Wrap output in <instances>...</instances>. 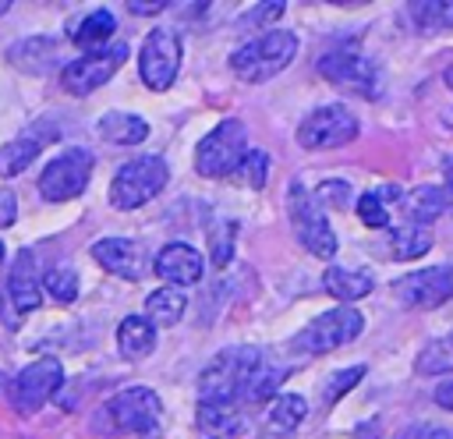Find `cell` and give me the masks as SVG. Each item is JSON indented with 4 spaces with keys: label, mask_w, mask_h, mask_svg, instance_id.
Wrapping results in <instances>:
<instances>
[{
    "label": "cell",
    "mask_w": 453,
    "mask_h": 439,
    "mask_svg": "<svg viewBox=\"0 0 453 439\" xmlns=\"http://www.w3.org/2000/svg\"><path fill=\"white\" fill-rule=\"evenodd\" d=\"M262 368L258 347H226L219 350L198 375V400L202 404H237V397H248V386L255 372Z\"/></svg>",
    "instance_id": "1"
},
{
    "label": "cell",
    "mask_w": 453,
    "mask_h": 439,
    "mask_svg": "<svg viewBox=\"0 0 453 439\" xmlns=\"http://www.w3.org/2000/svg\"><path fill=\"white\" fill-rule=\"evenodd\" d=\"M297 53V35L294 32H283V28H269L262 32L258 39L244 42L241 50L230 53V67L237 78L258 85V81H269L273 74H280Z\"/></svg>",
    "instance_id": "2"
},
{
    "label": "cell",
    "mask_w": 453,
    "mask_h": 439,
    "mask_svg": "<svg viewBox=\"0 0 453 439\" xmlns=\"http://www.w3.org/2000/svg\"><path fill=\"white\" fill-rule=\"evenodd\" d=\"M170 181V166L163 156H134L124 166H117L113 181H110V202L113 209H142L145 202H152Z\"/></svg>",
    "instance_id": "3"
},
{
    "label": "cell",
    "mask_w": 453,
    "mask_h": 439,
    "mask_svg": "<svg viewBox=\"0 0 453 439\" xmlns=\"http://www.w3.org/2000/svg\"><path fill=\"white\" fill-rule=\"evenodd\" d=\"M248 152V127L237 117L219 120L195 149V170L202 177H226Z\"/></svg>",
    "instance_id": "4"
},
{
    "label": "cell",
    "mask_w": 453,
    "mask_h": 439,
    "mask_svg": "<svg viewBox=\"0 0 453 439\" xmlns=\"http://www.w3.org/2000/svg\"><path fill=\"white\" fill-rule=\"evenodd\" d=\"M365 329V315L354 308V304H340V308H329L322 315H315L297 336H294V347L301 354H329L350 340H357Z\"/></svg>",
    "instance_id": "5"
},
{
    "label": "cell",
    "mask_w": 453,
    "mask_h": 439,
    "mask_svg": "<svg viewBox=\"0 0 453 439\" xmlns=\"http://www.w3.org/2000/svg\"><path fill=\"white\" fill-rule=\"evenodd\" d=\"M319 74L326 81H333L336 89H343V92H357L365 99L379 96V67L357 46H336V50L322 53L319 57Z\"/></svg>",
    "instance_id": "6"
},
{
    "label": "cell",
    "mask_w": 453,
    "mask_h": 439,
    "mask_svg": "<svg viewBox=\"0 0 453 439\" xmlns=\"http://www.w3.org/2000/svg\"><path fill=\"white\" fill-rule=\"evenodd\" d=\"M287 212H290V227H294L297 241L311 255H319V258H333L336 255V234H333V227L326 220V209L297 181L287 191Z\"/></svg>",
    "instance_id": "7"
},
{
    "label": "cell",
    "mask_w": 453,
    "mask_h": 439,
    "mask_svg": "<svg viewBox=\"0 0 453 439\" xmlns=\"http://www.w3.org/2000/svg\"><path fill=\"white\" fill-rule=\"evenodd\" d=\"M96 156L88 149H64L60 156H53L42 173H39V195L42 202H67L78 198L88 188Z\"/></svg>",
    "instance_id": "8"
},
{
    "label": "cell",
    "mask_w": 453,
    "mask_h": 439,
    "mask_svg": "<svg viewBox=\"0 0 453 439\" xmlns=\"http://www.w3.org/2000/svg\"><path fill=\"white\" fill-rule=\"evenodd\" d=\"M110 418L120 432H131V435H142V439H159V432H163V400L149 386H131V389H120L110 400Z\"/></svg>",
    "instance_id": "9"
},
{
    "label": "cell",
    "mask_w": 453,
    "mask_h": 439,
    "mask_svg": "<svg viewBox=\"0 0 453 439\" xmlns=\"http://www.w3.org/2000/svg\"><path fill=\"white\" fill-rule=\"evenodd\" d=\"M357 131H361V124L343 103H326V106H315L297 124V142L304 149H340V145L354 142Z\"/></svg>",
    "instance_id": "10"
},
{
    "label": "cell",
    "mask_w": 453,
    "mask_h": 439,
    "mask_svg": "<svg viewBox=\"0 0 453 439\" xmlns=\"http://www.w3.org/2000/svg\"><path fill=\"white\" fill-rule=\"evenodd\" d=\"M180 35L173 28H152L138 53V74L152 92H166L180 71Z\"/></svg>",
    "instance_id": "11"
},
{
    "label": "cell",
    "mask_w": 453,
    "mask_h": 439,
    "mask_svg": "<svg viewBox=\"0 0 453 439\" xmlns=\"http://www.w3.org/2000/svg\"><path fill=\"white\" fill-rule=\"evenodd\" d=\"M124 60H127V42H113L110 50L85 53V57L64 64V71H60V85H64L71 96H88L92 89L106 85V81L120 71Z\"/></svg>",
    "instance_id": "12"
},
{
    "label": "cell",
    "mask_w": 453,
    "mask_h": 439,
    "mask_svg": "<svg viewBox=\"0 0 453 439\" xmlns=\"http://www.w3.org/2000/svg\"><path fill=\"white\" fill-rule=\"evenodd\" d=\"M64 382V368L57 358H35L32 365H25L14 379V389H11V404L18 414H35Z\"/></svg>",
    "instance_id": "13"
},
{
    "label": "cell",
    "mask_w": 453,
    "mask_h": 439,
    "mask_svg": "<svg viewBox=\"0 0 453 439\" xmlns=\"http://www.w3.org/2000/svg\"><path fill=\"white\" fill-rule=\"evenodd\" d=\"M393 294L407 308H439L453 297V266L414 269L393 283Z\"/></svg>",
    "instance_id": "14"
},
{
    "label": "cell",
    "mask_w": 453,
    "mask_h": 439,
    "mask_svg": "<svg viewBox=\"0 0 453 439\" xmlns=\"http://www.w3.org/2000/svg\"><path fill=\"white\" fill-rule=\"evenodd\" d=\"M92 258L106 273L120 276V280H142L152 269V255L131 237H103V241H96L92 244Z\"/></svg>",
    "instance_id": "15"
},
{
    "label": "cell",
    "mask_w": 453,
    "mask_h": 439,
    "mask_svg": "<svg viewBox=\"0 0 453 439\" xmlns=\"http://www.w3.org/2000/svg\"><path fill=\"white\" fill-rule=\"evenodd\" d=\"M152 269L170 283V287H188V283H198L202 273H205V258L184 244V241H170L159 248V255L152 258Z\"/></svg>",
    "instance_id": "16"
},
{
    "label": "cell",
    "mask_w": 453,
    "mask_h": 439,
    "mask_svg": "<svg viewBox=\"0 0 453 439\" xmlns=\"http://www.w3.org/2000/svg\"><path fill=\"white\" fill-rule=\"evenodd\" d=\"M53 138H57V127H53V124H32V127L21 131L14 142L0 145V177L21 173V170L46 149V142H53Z\"/></svg>",
    "instance_id": "17"
},
{
    "label": "cell",
    "mask_w": 453,
    "mask_h": 439,
    "mask_svg": "<svg viewBox=\"0 0 453 439\" xmlns=\"http://www.w3.org/2000/svg\"><path fill=\"white\" fill-rule=\"evenodd\" d=\"M7 301L14 304V319H18V312H32L42 301V276L35 273V258L28 248L18 251V258H14V269L7 276Z\"/></svg>",
    "instance_id": "18"
},
{
    "label": "cell",
    "mask_w": 453,
    "mask_h": 439,
    "mask_svg": "<svg viewBox=\"0 0 453 439\" xmlns=\"http://www.w3.org/2000/svg\"><path fill=\"white\" fill-rule=\"evenodd\" d=\"M11 64L28 71V74H46L53 64H57V42L50 35H32V39H21L7 50Z\"/></svg>",
    "instance_id": "19"
},
{
    "label": "cell",
    "mask_w": 453,
    "mask_h": 439,
    "mask_svg": "<svg viewBox=\"0 0 453 439\" xmlns=\"http://www.w3.org/2000/svg\"><path fill=\"white\" fill-rule=\"evenodd\" d=\"M117 347L127 361H142L156 350V326L145 315H127L117 326Z\"/></svg>",
    "instance_id": "20"
},
{
    "label": "cell",
    "mask_w": 453,
    "mask_h": 439,
    "mask_svg": "<svg viewBox=\"0 0 453 439\" xmlns=\"http://www.w3.org/2000/svg\"><path fill=\"white\" fill-rule=\"evenodd\" d=\"M322 283H326V290H329L336 301H343V304H354V301L368 297L372 287H375V280H372L365 269H340V266H329V269L322 273Z\"/></svg>",
    "instance_id": "21"
},
{
    "label": "cell",
    "mask_w": 453,
    "mask_h": 439,
    "mask_svg": "<svg viewBox=\"0 0 453 439\" xmlns=\"http://www.w3.org/2000/svg\"><path fill=\"white\" fill-rule=\"evenodd\" d=\"M446 209H449V191L446 188H435V184H421V188H414L403 198L407 220L411 223H421V227H428L432 220H439Z\"/></svg>",
    "instance_id": "22"
},
{
    "label": "cell",
    "mask_w": 453,
    "mask_h": 439,
    "mask_svg": "<svg viewBox=\"0 0 453 439\" xmlns=\"http://www.w3.org/2000/svg\"><path fill=\"white\" fill-rule=\"evenodd\" d=\"M96 131H99V138L110 142V145H138V142H145L149 124H145L142 117H134V113H117V110H113V113H103V117H99Z\"/></svg>",
    "instance_id": "23"
},
{
    "label": "cell",
    "mask_w": 453,
    "mask_h": 439,
    "mask_svg": "<svg viewBox=\"0 0 453 439\" xmlns=\"http://www.w3.org/2000/svg\"><path fill=\"white\" fill-rule=\"evenodd\" d=\"M117 32V18L110 14V11H88L78 25H74V32H71V42L78 46V50H88V53H99V46L110 39Z\"/></svg>",
    "instance_id": "24"
},
{
    "label": "cell",
    "mask_w": 453,
    "mask_h": 439,
    "mask_svg": "<svg viewBox=\"0 0 453 439\" xmlns=\"http://www.w3.org/2000/svg\"><path fill=\"white\" fill-rule=\"evenodd\" d=\"M184 308H188V294L180 287H159V290H152L145 297V319L152 326H173V322H180Z\"/></svg>",
    "instance_id": "25"
},
{
    "label": "cell",
    "mask_w": 453,
    "mask_h": 439,
    "mask_svg": "<svg viewBox=\"0 0 453 439\" xmlns=\"http://www.w3.org/2000/svg\"><path fill=\"white\" fill-rule=\"evenodd\" d=\"M198 428L212 439H230L241 428L237 404H202L198 400Z\"/></svg>",
    "instance_id": "26"
},
{
    "label": "cell",
    "mask_w": 453,
    "mask_h": 439,
    "mask_svg": "<svg viewBox=\"0 0 453 439\" xmlns=\"http://www.w3.org/2000/svg\"><path fill=\"white\" fill-rule=\"evenodd\" d=\"M389 248H393L396 258H421L432 248V230L407 220V223L389 230Z\"/></svg>",
    "instance_id": "27"
},
{
    "label": "cell",
    "mask_w": 453,
    "mask_h": 439,
    "mask_svg": "<svg viewBox=\"0 0 453 439\" xmlns=\"http://www.w3.org/2000/svg\"><path fill=\"white\" fill-rule=\"evenodd\" d=\"M304 414H308V404H304L301 393H280V397L273 400V407H269L265 425H269L273 432H290V428H297V425L304 421Z\"/></svg>",
    "instance_id": "28"
},
{
    "label": "cell",
    "mask_w": 453,
    "mask_h": 439,
    "mask_svg": "<svg viewBox=\"0 0 453 439\" xmlns=\"http://www.w3.org/2000/svg\"><path fill=\"white\" fill-rule=\"evenodd\" d=\"M414 372L418 375H442L453 372V329L432 343H425V350L414 358Z\"/></svg>",
    "instance_id": "29"
},
{
    "label": "cell",
    "mask_w": 453,
    "mask_h": 439,
    "mask_svg": "<svg viewBox=\"0 0 453 439\" xmlns=\"http://www.w3.org/2000/svg\"><path fill=\"white\" fill-rule=\"evenodd\" d=\"M411 21L421 28V32H446L453 28V0H421V4H411Z\"/></svg>",
    "instance_id": "30"
},
{
    "label": "cell",
    "mask_w": 453,
    "mask_h": 439,
    "mask_svg": "<svg viewBox=\"0 0 453 439\" xmlns=\"http://www.w3.org/2000/svg\"><path fill=\"white\" fill-rule=\"evenodd\" d=\"M234 244H237V223L234 220H212L209 223V255L212 262L223 269L230 258H234Z\"/></svg>",
    "instance_id": "31"
},
{
    "label": "cell",
    "mask_w": 453,
    "mask_h": 439,
    "mask_svg": "<svg viewBox=\"0 0 453 439\" xmlns=\"http://www.w3.org/2000/svg\"><path fill=\"white\" fill-rule=\"evenodd\" d=\"M234 177L241 181V184H248V188H265V181H269V156L262 152V149H248L244 152V159L237 163V170H234Z\"/></svg>",
    "instance_id": "32"
},
{
    "label": "cell",
    "mask_w": 453,
    "mask_h": 439,
    "mask_svg": "<svg viewBox=\"0 0 453 439\" xmlns=\"http://www.w3.org/2000/svg\"><path fill=\"white\" fill-rule=\"evenodd\" d=\"M42 287H46V294H50L53 301H60V304H71V301L78 297V276H74V269H67V266L50 269V273L42 276Z\"/></svg>",
    "instance_id": "33"
},
{
    "label": "cell",
    "mask_w": 453,
    "mask_h": 439,
    "mask_svg": "<svg viewBox=\"0 0 453 439\" xmlns=\"http://www.w3.org/2000/svg\"><path fill=\"white\" fill-rule=\"evenodd\" d=\"M354 205H357V220H361L365 227L382 230V227L389 223V205H386V202H382L375 191H365V195H361Z\"/></svg>",
    "instance_id": "34"
},
{
    "label": "cell",
    "mask_w": 453,
    "mask_h": 439,
    "mask_svg": "<svg viewBox=\"0 0 453 439\" xmlns=\"http://www.w3.org/2000/svg\"><path fill=\"white\" fill-rule=\"evenodd\" d=\"M365 372H368L365 365H354V368H340V372H333V375L326 379V386H322L326 404H333V400H340L347 389H354V386L361 382V375H365Z\"/></svg>",
    "instance_id": "35"
},
{
    "label": "cell",
    "mask_w": 453,
    "mask_h": 439,
    "mask_svg": "<svg viewBox=\"0 0 453 439\" xmlns=\"http://www.w3.org/2000/svg\"><path fill=\"white\" fill-rule=\"evenodd\" d=\"M280 14H283V0H273V4H258V7L251 11V14H244V18H241V25L269 32V21H276Z\"/></svg>",
    "instance_id": "36"
},
{
    "label": "cell",
    "mask_w": 453,
    "mask_h": 439,
    "mask_svg": "<svg viewBox=\"0 0 453 439\" xmlns=\"http://www.w3.org/2000/svg\"><path fill=\"white\" fill-rule=\"evenodd\" d=\"M315 202L322 205H333V209H343L347 202H350V184H343V181H326L322 188H319V195H315Z\"/></svg>",
    "instance_id": "37"
},
{
    "label": "cell",
    "mask_w": 453,
    "mask_h": 439,
    "mask_svg": "<svg viewBox=\"0 0 453 439\" xmlns=\"http://www.w3.org/2000/svg\"><path fill=\"white\" fill-rule=\"evenodd\" d=\"M18 216V198L11 188H0V227H11Z\"/></svg>",
    "instance_id": "38"
},
{
    "label": "cell",
    "mask_w": 453,
    "mask_h": 439,
    "mask_svg": "<svg viewBox=\"0 0 453 439\" xmlns=\"http://www.w3.org/2000/svg\"><path fill=\"white\" fill-rule=\"evenodd\" d=\"M127 7H131L134 14H159V11H166V4H163V0H156V4H152V0H131Z\"/></svg>",
    "instance_id": "39"
},
{
    "label": "cell",
    "mask_w": 453,
    "mask_h": 439,
    "mask_svg": "<svg viewBox=\"0 0 453 439\" xmlns=\"http://www.w3.org/2000/svg\"><path fill=\"white\" fill-rule=\"evenodd\" d=\"M396 439H432V425H411V428H403Z\"/></svg>",
    "instance_id": "40"
},
{
    "label": "cell",
    "mask_w": 453,
    "mask_h": 439,
    "mask_svg": "<svg viewBox=\"0 0 453 439\" xmlns=\"http://www.w3.org/2000/svg\"><path fill=\"white\" fill-rule=\"evenodd\" d=\"M435 404L446 407V411H453V382H442V386L435 389Z\"/></svg>",
    "instance_id": "41"
},
{
    "label": "cell",
    "mask_w": 453,
    "mask_h": 439,
    "mask_svg": "<svg viewBox=\"0 0 453 439\" xmlns=\"http://www.w3.org/2000/svg\"><path fill=\"white\" fill-rule=\"evenodd\" d=\"M432 439H453V432H449V428H435V425H432Z\"/></svg>",
    "instance_id": "42"
},
{
    "label": "cell",
    "mask_w": 453,
    "mask_h": 439,
    "mask_svg": "<svg viewBox=\"0 0 453 439\" xmlns=\"http://www.w3.org/2000/svg\"><path fill=\"white\" fill-rule=\"evenodd\" d=\"M446 184H449V191H453V163L446 166Z\"/></svg>",
    "instance_id": "43"
},
{
    "label": "cell",
    "mask_w": 453,
    "mask_h": 439,
    "mask_svg": "<svg viewBox=\"0 0 453 439\" xmlns=\"http://www.w3.org/2000/svg\"><path fill=\"white\" fill-rule=\"evenodd\" d=\"M446 85L453 89V67H446Z\"/></svg>",
    "instance_id": "44"
},
{
    "label": "cell",
    "mask_w": 453,
    "mask_h": 439,
    "mask_svg": "<svg viewBox=\"0 0 453 439\" xmlns=\"http://www.w3.org/2000/svg\"><path fill=\"white\" fill-rule=\"evenodd\" d=\"M0 262H4V241H0Z\"/></svg>",
    "instance_id": "45"
}]
</instances>
